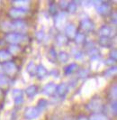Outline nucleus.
<instances>
[]
</instances>
